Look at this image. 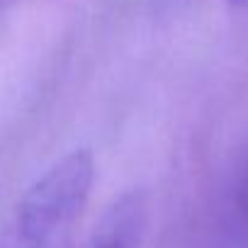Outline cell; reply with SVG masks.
Instances as JSON below:
<instances>
[{
  "label": "cell",
  "instance_id": "cell-2",
  "mask_svg": "<svg viewBox=\"0 0 248 248\" xmlns=\"http://www.w3.org/2000/svg\"><path fill=\"white\" fill-rule=\"evenodd\" d=\"M149 221V197L144 190H129L112 200L90 231L83 248H139Z\"/></svg>",
  "mask_w": 248,
  "mask_h": 248
},
{
  "label": "cell",
  "instance_id": "cell-3",
  "mask_svg": "<svg viewBox=\"0 0 248 248\" xmlns=\"http://www.w3.org/2000/svg\"><path fill=\"white\" fill-rule=\"evenodd\" d=\"M233 3H241V0H233Z\"/></svg>",
  "mask_w": 248,
  "mask_h": 248
},
{
  "label": "cell",
  "instance_id": "cell-1",
  "mask_svg": "<svg viewBox=\"0 0 248 248\" xmlns=\"http://www.w3.org/2000/svg\"><path fill=\"white\" fill-rule=\"evenodd\" d=\"M95 185V158L76 149L46 168L0 229V248H73Z\"/></svg>",
  "mask_w": 248,
  "mask_h": 248
}]
</instances>
